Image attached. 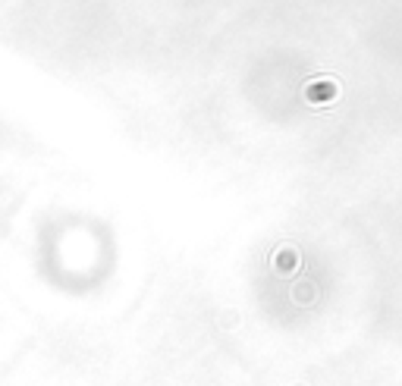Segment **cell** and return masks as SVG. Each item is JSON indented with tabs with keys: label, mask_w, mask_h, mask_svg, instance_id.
<instances>
[{
	"label": "cell",
	"mask_w": 402,
	"mask_h": 386,
	"mask_svg": "<svg viewBox=\"0 0 402 386\" xmlns=\"http://www.w3.org/2000/svg\"><path fill=\"white\" fill-rule=\"evenodd\" d=\"M336 95H340V88H336L333 79H318L305 88V101H311V104H327Z\"/></svg>",
	"instance_id": "6da1fadb"
}]
</instances>
